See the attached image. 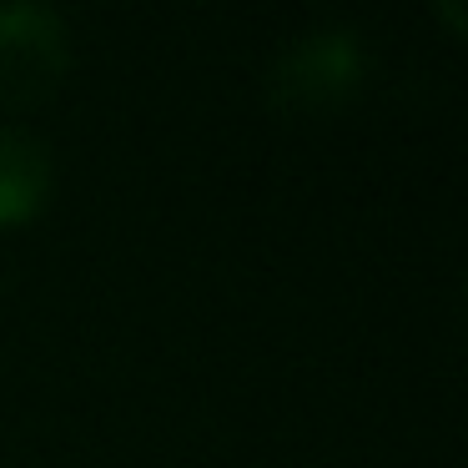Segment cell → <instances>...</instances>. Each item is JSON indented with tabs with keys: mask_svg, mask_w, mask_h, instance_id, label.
<instances>
[{
	"mask_svg": "<svg viewBox=\"0 0 468 468\" xmlns=\"http://www.w3.org/2000/svg\"><path fill=\"white\" fill-rule=\"evenodd\" d=\"M363 41L347 26H317V31L297 36L267 71V106L277 116H327L347 106L363 86Z\"/></svg>",
	"mask_w": 468,
	"mask_h": 468,
	"instance_id": "obj_1",
	"label": "cell"
},
{
	"mask_svg": "<svg viewBox=\"0 0 468 468\" xmlns=\"http://www.w3.org/2000/svg\"><path fill=\"white\" fill-rule=\"evenodd\" d=\"M51 152L21 126H0V227H21L51 197Z\"/></svg>",
	"mask_w": 468,
	"mask_h": 468,
	"instance_id": "obj_3",
	"label": "cell"
},
{
	"mask_svg": "<svg viewBox=\"0 0 468 468\" xmlns=\"http://www.w3.org/2000/svg\"><path fill=\"white\" fill-rule=\"evenodd\" d=\"M71 71V31L51 5H0V112L41 106Z\"/></svg>",
	"mask_w": 468,
	"mask_h": 468,
	"instance_id": "obj_2",
	"label": "cell"
}]
</instances>
